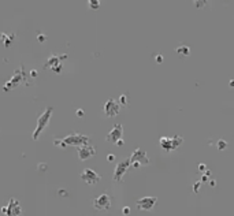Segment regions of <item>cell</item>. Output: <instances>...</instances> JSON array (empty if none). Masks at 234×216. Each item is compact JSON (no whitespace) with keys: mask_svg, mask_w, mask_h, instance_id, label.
<instances>
[{"mask_svg":"<svg viewBox=\"0 0 234 216\" xmlns=\"http://www.w3.org/2000/svg\"><path fill=\"white\" fill-rule=\"evenodd\" d=\"M55 147H60L62 149H66L67 147H84V145H89V137L84 136V134H70V136L64 137V138H58L54 141Z\"/></svg>","mask_w":234,"mask_h":216,"instance_id":"1","label":"cell"},{"mask_svg":"<svg viewBox=\"0 0 234 216\" xmlns=\"http://www.w3.org/2000/svg\"><path fill=\"white\" fill-rule=\"evenodd\" d=\"M52 112H54V108L52 107H48L45 111L41 114V115L39 116V119H37V127L34 129L33 131V136H32V138H33V141H37L40 137V134L43 133L44 130L48 127L49 122H51V116H52Z\"/></svg>","mask_w":234,"mask_h":216,"instance_id":"2","label":"cell"},{"mask_svg":"<svg viewBox=\"0 0 234 216\" xmlns=\"http://www.w3.org/2000/svg\"><path fill=\"white\" fill-rule=\"evenodd\" d=\"M21 84H28V81H26V78H25L23 66L21 67V69H17L15 71H14L13 78H11V80H8L7 82L4 84V86H3V90H4V92L13 90V89H15L17 86L21 85Z\"/></svg>","mask_w":234,"mask_h":216,"instance_id":"3","label":"cell"},{"mask_svg":"<svg viewBox=\"0 0 234 216\" xmlns=\"http://www.w3.org/2000/svg\"><path fill=\"white\" fill-rule=\"evenodd\" d=\"M183 138L181 136H175V137H162L159 141V145L162 149H164L166 152H171L175 151L179 145H182Z\"/></svg>","mask_w":234,"mask_h":216,"instance_id":"4","label":"cell"},{"mask_svg":"<svg viewBox=\"0 0 234 216\" xmlns=\"http://www.w3.org/2000/svg\"><path fill=\"white\" fill-rule=\"evenodd\" d=\"M129 159H130V163H131V166H133L134 168H138V167H141V166H148L149 164V157H148L147 152H145L144 149H141V148H138V149L134 151Z\"/></svg>","mask_w":234,"mask_h":216,"instance_id":"5","label":"cell"},{"mask_svg":"<svg viewBox=\"0 0 234 216\" xmlns=\"http://www.w3.org/2000/svg\"><path fill=\"white\" fill-rule=\"evenodd\" d=\"M131 166V163H130V159H123V160H121V162L116 164V167H115V171H114V181L115 182H121L122 181V178L125 177V174L127 173V170H129V167Z\"/></svg>","mask_w":234,"mask_h":216,"instance_id":"6","label":"cell"},{"mask_svg":"<svg viewBox=\"0 0 234 216\" xmlns=\"http://www.w3.org/2000/svg\"><path fill=\"white\" fill-rule=\"evenodd\" d=\"M93 207L97 211H108L111 208V197L107 193L100 194L93 200Z\"/></svg>","mask_w":234,"mask_h":216,"instance_id":"7","label":"cell"},{"mask_svg":"<svg viewBox=\"0 0 234 216\" xmlns=\"http://www.w3.org/2000/svg\"><path fill=\"white\" fill-rule=\"evenodd\" d=\"M121 111V104L115 100V99H108V100L104 103V114L108 118H112V116H116Z\"/></svg>","mask_w":234,"mask_h":216,"instance_id":"8","label":"cell"},{"mask_svg":"<svg viewBox=\"0 0 234 216\" xmlns=\"http://www.w3.org/2000/svg\"><path fill=\"white\" fill-rule=\"evenodd\" d=\"M122 136H123V126L121 123H116V125H114V129L107 134L106 140H107V142L116 144L118 141L122 140Z\"/></svg>","mask_w":234,"mask_h":216,"instance_id":"9","label":"cell"},{"mask_svg":"<svg viewBox=\"0 0 234 216\" xmlns=\"http://www.w3.org/2000/svg\"><path fill=\"white\" fill-rule=\"evenodd\" d=\"M81 179H82L86 185L93 186V185H96L101 178H100V175L96 173V171H93L92 168H85V170L82 171V174H81Z\"/></svg>","mask_w":234,"mask_h":216,"instance_id":"10","label":"cell"},{"mask_svg":"<svg viewBox=\"0 0 234 216\" xmlns=\"http://www.w3.org/2000/svg\"><path fill=\"white\" fill-rule=\"evenodd\" d=\"M157 203V197H142L137 201V207L141 211H151Z\"/></svg>","mask_w":234,"mask_h":216,"instance_id":"11","label":"cell"},{"mask_svg":"<svg viewBox=\"0 0 234 216\" xmlns=\"http://www.w3.org/2000/svg\"><path fill=\"white\" fill-rule=\"evenodd\" d=\"M95 155H96V149L93 145H84V147L78 148V157H80L81 162L88 160L89 157L95 156Z\"/></svg>","mask_w":234,"mask_h":216,"instance_id":"12","label":"cell"},{"mask_svg":"<svg viewBox=\"0 0 234 216\" xmlns=\"http://www.w3.org/2000/svg\"><path fill=\"white\" fill-rule=\"evenodd\" d=\"M22 214V208H21V204L18 203V200L15 198H11L10 203L7 205V216H21Z\"/></svg>","mask_w":234,"mask_h":216,"instance_id":"13","label":"cell"},{"mask_svg":"<svg viewBox=\"0 0 234 216\" xmlns=\"http://www.w3.org/2000/svg\"><path fill=\"white\" fill-rule=\"evenodd\" d=\"M67 59V54L64 55H60V56H56V55H52V56H49L48 59H47V63L44 65V69H54L55 66L58 65H62V60Z\"/></svg>","mask_w":234,"mask_h":216,"instance_id":"14","label":"cell"},{"mask_svg":"<svg viewBox=\"0 0 234 216\" xmlns=\"http://www.w3.org/2000/svg\"><path fill=\"white\" fill-rule=\"evenodd\" d=\"M15 37V34H11V36H8V34L6 33H0V39H3V43H4V47L6 48H8V47L11 45V41H13V39Z\"/></svg>","mask_w":234,"mask_h":216,"instance_id":"15","label":"cell"},{"mask_svg":"<svg viewBox=\"0 0 234 216\" xmlns=\"http://www.w3.org/2000/svg\"><path fill=\"white\" fill-rule=\"evenodd\" d=\"M175 51H177V54H181V55H183V56H189V55H191V48H189L188 45H179Z\"/></svg>","mask_w":234,"mask_h":216,"instance_id":"16","label":"cell"},{"mask_svg":"<svg viewBox=\"0 0 234 216\" xmlns=\"http://www.w3.org/2000/svg\"><path fill=\"white\" fill-rule=\"evenodd\" d=\"M89 7L92 8V10H97V8L100 7V2H99V0H90V2H89Z\"/></svg>","mask_w":234,"mask_h":216,"instance_id":"17","label":"cell"},{"mask_svg":"<svg viewBox=\"0 0 234 216\" xmlns=\"http://www.w3.org/2000/svg\"><path fill=\"white\" fill-rule=\"evenodd\" d=\"M226 147H227V142H226V141H223V140H219V141H218V149L223 151Z\"/></svg>","mask_w":234,"mask_h":216,"instance_id":"18","label":"cell"},{"mask_svg":"<svg viewBox=\"0 0 234 216\" xmlns=\"http://www.w3.org/2000/svg\"><path fill=\"white\" fill-rule=\"evenodd\" d=\"M121 106H126V103H127V97H126V95H122L121 97H119V101H118Z\"/></svg>","mask_w":234,"mask_h":216,"instance_id":"19","label":"cell"},{"mask_svg":"<svg viewBox=\"0 0 234 216\" xmlns=\"http://www.w3.org/2000/svg\"><path fill=\"white\" fill-rule=\"evenodd\" d=\"M52 73H55V74H60V71H62V65H58V66H55L54 69L51 70Z\"/></svg>","mask_w":234,"mask_h":216,"instance_id":"20","label":"cell"},{"mask_svg":"<svg viewBox=\"0 0 234 216\" xmlns=\"http://www.w3.org/2000/svg\"><path fill=\"white\" fill-rule=\"evenodd\" d=\"M45 40H47L45 34H39V36H37V41H39V43H44Z\"/></svg>","mask_w":234,"mask_h":216,"instance_id":"21","label":"cell"},{"mask_svg":"<svg viewBox=\"0 0 234 216\" xmlns=\"http://www.w3.org/2000/svg\"><path fill=\"white\" fill-rule=\"evenodd\" d=\"M37 168H39L40 171H43V173H44V171L47 170V164H45V163H40V164L37 166Z\"/></svg>","mask_w":234,"mask_h":216,"instance_id":"22","label":"cell"},{"mask_svg":"<svg viewBox=\"0 0 234 216\" xmlns=\"http://www.w3.org/2000/svg\"><path fill=\"white\" fill-rule=\"evenodd\" d=\"M107 160L110 163H112L114 160H115V155H112V153H110V155H107Z\"/></svg>","mask_w":234,"mask_h":216,"instance_id":"23","label":"cell"},{"mask_svg":"<svg viewBox=\"0 0 234 216\" xmlns=\"http://www.w3.org/2000/svg\"><path fill=\"white\" fill-rule=\"evenodd\" d=\"M75 114H77L78 118H82V116H84V110H77V111H75Z\"/></svg>","mask_w":234,"mask_h":216,"instance_id":"24","label":"cell"},{"mask_svg":"<svg viewBox=\"0 0 234 216\" xmlns=\"http://www.w3.org/2000/svg\"><path fill=\"white\" fill-rule=\"evenodd\" d=\"M122 214H123V215H129V214H130V208H129V207H125V208L122 209Z\"/></svg>","mask_w":234,"mask_h":216,"instance_id":"25","label":"cell"},{"mask_svg":"<svg viewBox=\"0 0 234 216\" xmlns=\"http://www.w3.org/2000/svg\"><path fill=\"white\" fill-rule=\"evenodd\" d=\"M37 75H39V71H37V70H32L30 71V77H37Z\"/></svg>","mask_w":234,"mask_h":216,"instance_id":"26","label":"cell"},{"mask_svg":"<svg viewBox=\"0 0 234 216\" xmlns=\"http://www.w3.org/2000/svg\"><path fill=\"white\" fill-rule=\"evenodd\" d=\"M156 62H157V63H162V62H163V56H162V55L156 56Z\"/></svg>","mask_w":234,"mask_h":216,"instance_id":"27","label":"cell"},{"mask_svg":"<svg viewBox=\"0 0 234 216\" xmlns=\"http://www.w3.org/2000/svg\"><path fill=\"white\" fill-rule=\"evenodd\" d=\"M207 2H196V6H198V8H200V6H204Z\"/></svg>","mask_w":234,"mask_h":216,"instance_id":"28","label":"cell"},{"mask_svg":"<svg viewBox=\"0 0 234 216\" xmlns=\"http://www.w3.org/2000/svg\"><path fill=\"white\" fill-rule=\"evenodd\" d=\"M123 144H125V142H123V140H121V141H118L115 145H118V147H122V145H123Z\"/></svg>","mask_w":234,"mask_h":216,"instance_id":"29","label":"cell"},{"mask_svg":"<svg viewBox=\"0 0 234 216\" xmlns=\"http://www.w3.org/2000/svg\"><path fill=\"white\" fill-rule=\"evenodd\" d=\"M198 170H206V164H200V166H198Z\"/></svg>","mask_w":234,"mask_h":216,"instance_id":"30","label":"cell"},{"mask_svg":"<svg viewBox=\"0 0 234 216\" xmlns=\"http://www.w3.org/2000/svg\"><path fill=\"white\" fill-rule=\"evenodd\" d=\"M59 194L60 196H67V192L66 190H59Z\"/></svg>","mask_w":234,"mask_h":216,"instance_id":"31","label":"cell"},{"mask_svg":"<svg viewBox=\"0 0 234 216\" xmlns=\"http://www.w3.org/2000/svg\"><path fill=\"white\" fill-rule=\"evenodd\" d=\"M2 212L3 214H7V207H2Z\"/></svg>","mask_w":234,"mask_h":216,"instance_id":"32","label":"cell"},{"mask_svg":"<svg viewBox=\"0 0 234 216\" xmlns=\"http://www.w3.org/2000/svg\"><path fill=\"white\" fill-rule=\"evenodd\" d=\"M209 185H211V186H215V181H209Z\"/></svg>","mask_w":234,"mask_h":216,"instance_id":"33","label":"cell"},{"mask_svg":"<svg viewBox=\"0 0 234 216\" xmlns=\"http://www.w3.org/2000/svg\"><path fill=\"white\" fill-rule=\"evenodd\" d=\"M230 86H232V88L234 86V80H232V81H230Z\"/></svg>","mask_w":234,"mask_h":216,"instance_id":"34","label":"cell"}]
</instances>
